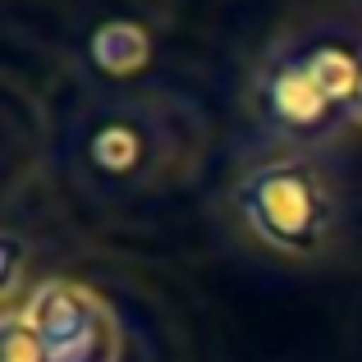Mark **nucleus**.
<instances>
[{
	"instance_id": "nucleus-4",
	"label": "nucleus",
	"mask_w": 362,
	"mask_h": 362,
	"mask_svg": "<svg viewBox=\"0 0 362 362\" xmlns=\"http://www.w3.org/2000/svg\"><path fill=\"white\" fill-rule=\"evenodd\" d=\"M42 362H119V321L101 293L74 280H46L23 308Z\"/></svg>"
},
{
	"instance_id": "nucleus-3",
	"label": "nucleus",
	"mask_w": 362,
	"mask_h": 362,
	"mask_svg": "<svg viewBox=\"0 0 362 362\" xmlns=\"http://www.w3.org/2000/svg\"><path fill=\"white\" fill-rule=\"evenodd\" d=\"M252 115L262 129L275 138L293 142V147H321L330 142L349 119V110L330 97L321 74L312 69L308 51H303V33H289L280 42L266 46V55L252 69Z\"/></svg>"
},
{
	"instance_id": "nucleus-6",
	"label": "nucleus",
	"mask_w": 362,
	"mask_h": 362,
	"mask_svg": "<svg viewBox=\"0 0 362 362\" xmlns=\"http://www.w3.org/2000/svg\"><path fill=\"white\" fill-rule=\"evenodd\" d=\"M0 362H42V344H37L33 326L23 312L5 317V339H0Z\"/></svg>"
},
{
	"instance_id": "nucleus-2",
	"label": "nucleus",
	"mask_w": 362,
	"mask_h": 362,
	"mask_svg": "<svg viewBox=\"0 0 362 362\" xmlns=\"http://www.w3.org/2000/svg\"><path fill=\"white\" fill-rule=\"evenodd\" d=\"M234 216L266 252L284 262H321L344 230L339 179L308 151H284L252 165L230 193Z\"/></svg>"
},
{
	"instance_id": "nucleus-1",
	"label": "nucleus",
	"mask_w": 362,
	"mask_h": 362,
	"mask_svg": "<svg viewBox=\"0 0 362 362\" xmlns=\"http://www.w3.org/2000/svg\"><path fill=\"white\" fill-rule=\"evenodd\" d=\"M188 115L160 97H110L83 106L69 124L64 156L83 188L92 193H142L156 188L188 156Z\"/></svg>"
},
{
	"instance_id": "nucleus-5",
	"label": "nucleus",
	"mask_w": 362,
	"mask_h": 362,
	"mask_svg": "<svg viewBox=\"0 0 362 362\" xmlns=\"http://www.w3.org/2000/svg\"><path fill=\"white\" fill-rule=\"evenodd\" d=\"M88 60L106 78H133L151 64V33L138 18H106L88 37Z\"/></svg>"
},
{
	"instance_id": "nucleus-7",
	"label": "nucleus",
	"mask_w": 362,
	"mask_h": 362,
	"mask_svg": "<svg viewBox=\"0 0 362 362\" xmlns=\"http://www.w3.org/2000/svg\"><path fill=\"white\" fill-rule=\"evenodd\" d=\"M18 280H23V239L9 230L5 234V317L18 312Z\"/></svg>"
},
{
	"instance_id": "nucleus-8",
	"label": "nucleus",
	"mask_w": 362,
	"mask_h": 362,
	"mask_svg": "<svg viewBox=\"0 0 362 362\" xmlns=\"http://www.w3.org/2000/svg\"><path fill=\"white\" fill-rule=\"evenodd\" d=\"M349 119L362 129V64H358V92H354V110H349Z\"/></svg>"
}]
</instances>
